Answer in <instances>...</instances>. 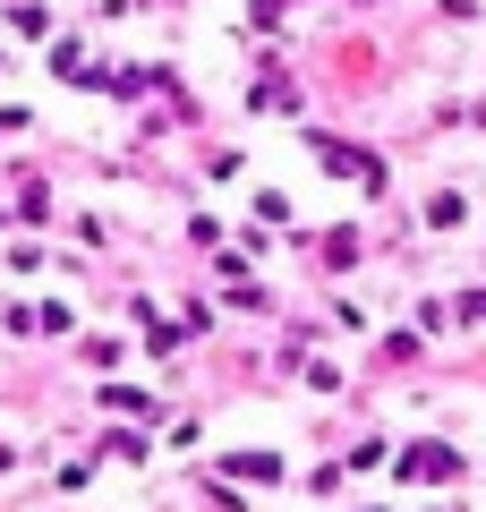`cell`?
I'll return each mask as SVG.
<instances>
[{"label":"cell","instance_id":"cell-1","mask_svg":"<svg viewBox=\"0 0 486 512\" xmlns=\"http://www.w3.org/2000/svg\"><path fill=\"white\" fill-rule=\"evenodd\" d=\"M401 470H410V478H452V470H461V461H452L444 444H418V453L401 461Z\"/></svg>","mask_w":486,"mask_h":512},{"label":"cell","instance_id":"cell-2","mask_svg":"<svg viewBox=\"0 0 486 512\" xmlns=\"http://www.w3.org/2000/svg\"><path fill=\"white\" fill-rule=\"evenodd\" d=\"M231 478H282V461L273 453H231Z\"/></svg>","mask_w":486,"mask_h":512}]
</instances>
